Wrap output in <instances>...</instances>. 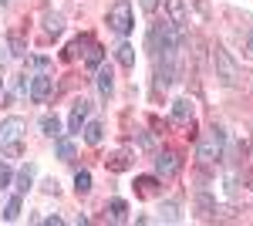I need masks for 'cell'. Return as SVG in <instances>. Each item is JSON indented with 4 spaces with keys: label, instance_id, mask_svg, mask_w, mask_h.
<instances>
[{
    "label": "cell",
    "instance_id": "6",
    "mask_svg": "<svg viewBox=\"0 0 253 226\" xmlns=\"http://www.w3.org/2000/svg\"><path fill=\"white\" fill-rule=\"evenodd\" d=\"M51 91H54V78H47V75L31 78V98H34V101H47Z\"/></svg>",
    "mask_w": 253,
    "mask_h": 226
},
{
    "label": "cell",
    "instance_id": "2",
    "mask_svg": "<svg viewBox=\"0 0 253 226\" xmlns=\"http://www.w3.org/2000/svg\"><path fill=\"white\" fill-rule=\"evenodd\" d=\"M24 132H27L24 118H7L0 125V149L7 152V155H20V138H24Z\"/></svg>",
    "mask_w": 253,
    "mask_h": 226
},
{
    "label": "cell",
    "instance_id": "32",
    "mask_svg": "<svg viewBox=\"0 0 253 226\" xmlns=\"http://www.w3.org/2000/svg\"><path fill=\"white\" fill-rule=\"evenodd\" d=\"M250 152H253V142H250Z\"/></svg>",
    "mask_w": 253,
    "mask_h": 226
},
{
    "label": "cell",
    "instance_id": "8",
    "mask_svg": "<svg viewBox=\"0 0 253 226\" xmlns=\"http://www.w3.org/2000/svg\"><path fill=\"white\" fill-rule=\"evenodd\" d=\"M172 122L175 125H189V122H193V101H189V98H179L172 105Z\"/></svg>",
    "mask_w": 253,
    "mask_h": 226
},
{
    "label": "cell",
    "instance_id": "12",
    "mask_svg": "<svg viewBox=\"0 0 253 226\" xmlns=\"http://www.w3.org/2000/svg\"><path fill=\"white\" fill-rule=\"evenodd\" d=\"M95 81H98V91L108 98V94H112V88H115V81H112V71H108V68H101V71L95 75Z\"/></svg>",
    "mask_w": 253,
    "mask_h": 226
},
{
    "label": "cell",
    "instance_id": "23",
    "mask_svg": "<svg viewBox=\"0 0 253 226\" xmlns=\"http://www.w3.org/2000/svg\"><path fill=\"white\" fill-rule=\"evenodd\" d=\"M20 216V199L14 196V199H7V206H3V220H17Z\"/></svg>",
    "mask_w": 253,
    "mask_h": 226
},
{
    "label": "cell",
    "instance_id": "19",
    "mask_svg": "<svg viewBox=\"0 0 253 226\" xmlns=\"http://www.w3.org/2000/svg\"><path fill=\"white\" fill-rule=\"evenodd\" d=\"M159 213H162V220H166V223H179V206H175V203H162Z\"/></svg>",
    "mask_w": 253,
    "mask_h": 226
},
{
    "label": "cell",
    "instance_id": "9",
    "mask_svg": "<svg viewBox=\"0 0 253 226\" xmlns=\"http://www.w3.org/2000/svg\"><path fill=\"white\" fill-rule=\"evenodd\" d=\"M166 10H169L175 27H186V3L182 0H166Z\"/></svg>",
    "mask_w": 253,
    "mask_h": 226
},
{
    "label": "cell",
    "instance_id": "1",
    "mask_svg": "<svg viewBox=\"0 0 253 226\" xmlns=\"http://www.w3.org/2000/svg\"><path fill=\"white\" fill-rule=\"evenodd\" d=\"M223 145H226V135H223V129H206V135L199 138V149H196V155H199V162L203 166H216L219 159H223Z\"/></svg>",
    "mask_w": 253,
    "mask_h": 226
},
{
    "label": "cell",
    "instance_id": "10",
    "mask_svg": "<svg viewBox=\"0 0 253 226\" xmlns=\"http://www.w3.org/2000/svg\"><path fill=\"white\" fill-rule=\"evenodd\" d=\"M101 61H105V47L91 41V44H88V51H84V64H88V68H98Z\"/></svg>",
    "mask_w": 253,
    "mask_h": 226
},
{
    "label": "cell",
    "instance_id": "28",
    "mask_svg": "<svg viewBox=\"0 0 253 226\" xmlns=\"http://www.w3.org/2000/svg\"><path fill=\"white\" fill-rule=\"evenodd\" d=\"M47 64H51V61H47V57H34V61H31V68H38V71H44V68H47Z\"/></svg>",
    "mask_w": 253,
    "mask_h": 226
},
{
    "label": "cell",
    "instance_id": "25",
    "mask_svg": "<svg viewBox=\"0 0 253 226\" xmlns=\"http://www.w3.org/2000/svg\"><path fill=\"white\" fill-rule=\"evenodd\" d=\"M138 7H142L145 14H152V10H156V7H159V0H138Z\"/></svg>",
    "mask_w": 253,
    "mask_h": 226
},
{
    "label": "cell",
    "instance_id": "7",
    "mask_svg": "<svg viewBox=\"0 0 253 226\" xmlns=\"http://www.w3.org/2000/svg\"><path fill=\"white\" fill-rule=\"evenodd\" d=\"M88 112H91V105H88L84 98H78V101H75V108H71V122H68V129H71V132H81V125H84Z\"/></svg>",
    "mask_w": 253,
    "mask_h": 226
},
{
    "label": "cell",
    "instance_id": "33",
    "mask_svg": "<svg viewBox=\"0 0 253 226\" xmlns=\"http://www.w3.org/2000/svg\"><path fill=\"white\" fill-rule=\"evenodd\" d=\"M0 88H3V81H0Z\"/></svg>",
    "mask_w": 253,
    "mask_h": 226
},
{
    "label": "cell",
    "instance_id": "4",
    "mask_svg": "<svg viewBox=\"0 0 253 226\" xmlns=\"http://www.w3.org/2000/svg\"><path fill=\"white\" fill-rule=\"evenodd\" d=\"M108 27L115 31V34H128L135 24H132V3L128 0H118L115 7L108 10Z\"/></svg>",
    "mask_w": 253,
    "mask_h": 226
},
{
    "label": "cell",
    "instance_id": "14",
    "mask_svg": "<svg viewBox=\"0 0 253 226\" xmlns=\"http://www.w3.org/2000/svg\"><path fill=\"white\" fill-rule=\"evenodd\" d=\"M41 129L51 135V138H61V135H64V132H61V122L54 118V115H44V118H41Z\"/></svg>",
    "mask_w": 253,
    "mask_h": 226
},
{
    "label": "cell",
    "instance_id": "16",
    "mask_svg": "<svg viewBox=\"0 0 253 226\" xmlns=\"http://www.w3.org/2000/svg\"><path fill=\"white\" fill-rule=\"evenodd\" d=\"M75 189H78V196H84V192H91V176L81 169V172H75Z\"/></svg>",
    "mask_w": 253,
    "mask_h": 226
},
{
    "label": "cell",
    "instance_id": "11",
    "mask_svg": "<svg viewBox=\"0 0 253 226\" xmlns=\"http://www.w3.org/2000/svg\"><path fill=\"white\" fill-rule=\"evenodd\" d=\"M115 57H118V64L132 68V64H135V47H132V44H118V47H115Z\"/></svg>",
    "mask_w": 253,
    "mask_h": 226
},
{
    "label": "cell",
    "instance_id": "22",
    "mask_svg": "<svg viewBox=\"0 0 253 226\" xmlns=\"http://www.w3.org/2000/svg\"><path fill=\"white\" fill-rule=\"evenodd\" d=\"M58 155L64 162H71V159H75V145H71L68 138H58Z\"/></svg>",
    "mask_w": 253,
    "mask_h": 226
},
{
    "label": "cell",
    "instance_id": "20",
    "mask_svg": "<svg viewBox=\"0 0 253 226\" xmlns=\"http://www.w3.org/2000/svg\"><path fill=\"white\" fill-rule=\"evenodd\" d=\"M84 138H88L91 145H98V142H101V125H98V122H88V125H84Z\"/></svg>",
    "mask_w": 253,
    "mask_h": 226
},
{
    "label": "cell",
    "instance_id": "17",
    "mask_svg": "<svg viewBox=\"0 0 253 226\" xmlns=\"http://www.w3.org/2000/svg\"><path fill=\"white\" fill-rule=\"evenodd\" d=\"M135 186H138V196H156V179H152V176L135 179Z\"/></svg>",
    "mask_w": 253,
    "mask_h": 226
},
{
    "label": "cell",
    "instance_id": "21",
    "mask_svg": "<svg viewBox=\"0 0 253 226\" xmlns=\"http://www.w3.org/2000/svg\"><path fill=\"white\" fill-rule=\"evenodd\" d=\"M91 44V38H78V41H71L68 44V51H64V57H78L81 54V47H88Z\"/></svg>",
    "mask_w": 253,
    "mask_h": 226
},
{
    "label": "cell",
    "instance_id": "30",
    "mask_svg": "<svg viewBox=\"0 0 253 226\" xmlns=\"http://www.w3.org/2000/svg\"><path fill=\"white\" fill-rule=\"evenodd\" d=\"M247 51L253 54V31H250V38H247Z\"/></svg>",
    "mask_w": 253,
    "mask_h": 226
},
{
    "label": "cell",
    "instance_id": "3",
    "mask_svg": "<svg viewBox=\"0 0 253 226\" xmlns=\"http://www.w3.org/2000/svg\"><path fill=\"white\" fill-rule=\"evenodd\" d=\"M213 61H216V75H219V81H223L226 88H236L240 78H243V75H240V68H236V61L226 54L223 47H216V51H213Z\"/></svg>",
    "mask_w": 253,
    "mask_h": 226
},
{
    "label": "cell",
    "instance_id": "24",
    "mask_svg": "<svg viewBox=\"0 0 253 226\" xmlns=\"http://www.w3.org/2000/svg\"><path fill=\"white\" fill-rule=\"evenodd\" d=\"M61 27H64V24H61L58 14H47V20H44V31H47V34H61Z\"/></svg>",
    "mask_w": 253,
    "mask_h": 226
},
{
    "label": "cell",
    "instance_id": "18",
    "mask_svg": "<svg viewBox=\"0 0 253 226\" xmlns=\"http://www.w3.org/2000/svg\"><path fill=\"white\" fill-rule=\"evenodd\" d=\"M128 166H132V159H128L125 152H118V155H112V162H108V169H112V172H125Z\"/></svg>",
    "mask_w": 253,
    "mask_h": 226
},
{
    "label": "cell",
    "instance_id": "13",
    "mask_svg": "<svg viewBox=\"0 0 253 226\" xmlns=\"http://www.w3.org/2000/svg\"><path fill=\"white\" fill-rule=\"evenodd\" d=\"M108 213H112L115 223H125V220H128V206H125V199H112V203H108Z\"/></svg>",
    "mask_w": 253,
    "mask_h": 226
},
{
    "label": "cell",
    "instance_id": "27",
    "mask_svg": "<svg viewBox=\"0 0 253 226\" xmlns=\"http://www.w3.org/2000/svg\"><path fill=\"white\" fill-rule=\"evenodd\" d=\"M10 47H14V54H27V51H24V41H20V38H10Z\"/></svg>",
    "mask_w": 253,
    "mask_h": 226
},
{
    "label": "cell",
    "instance_id": "26",
    "mask_svg": "<svg viewBox=\"0 0 253 226\" xmlns=\"http://www.w3.org/2000/svg\"><path fill=\"white\" fill-rule=\"evenodd\" d=\"M7 182H10V169H7V166H3V162H0V189L7 186Z\"/></svg>",
    "mask_w": 253,
    "mask_h": 226
},
{
    "label": "cell",
    "instance_id": "31",
    "mask_svg": "<svg viewBox=\"0 0 253 226\" xmlns=\"http://www.w3.org/2000/svg\"><path fill=\"white\" fill-rule=\"evenodd\" d=\"M7 3H10V0H0V7H7Z\"/></svg>",
    "mask_w": 253,
    "mask_h": 226
},
{
    "label": "cell",
    "instance_id": "5",
    "mask_svg": "<svg viewBox=\"0 0 253 226\" xmlns=\"http://www.w3.org/2000/svg\"><path fill=\"white\" fill-rule=\"evenodd\" d=\"M179 166H182V159L172 149H162L156 155V176H162V179H172L175 172H179Z\"/></svg>",
    "mask_w": 253,
    "mask_h": 226
},
{
    "label": "cell",
    "instance_id": "15",
    "mask_svg": "<svg viewBox=\"0 0 253 226\" xmlns=\"http://www.w3.org/2000/svg\"><path fill=\"white\" fill-rule=\"evenodd\" d=\"M31 179H34V166L27 162V166L17 172V189H20V192H27V189H31Z\"/></svg>",
    "mask_w": 253,
    "mask_h": 226
},
{
    "label": "cell",
    "instance_id": "29",
    "mask_svg": "<svg viewBox=\"0 0 253 226\" xmlns=\"http://www.w3.org/2000/svg\"><path fill=\"white\" fill-rule=\"evenodd\" d=\"M44 189H47V192H51V196H58V182H54V179H47V182H44Z\"/></svg>",
    "mask_w": 253,
    "mask_h": 226
}]
</instances>
